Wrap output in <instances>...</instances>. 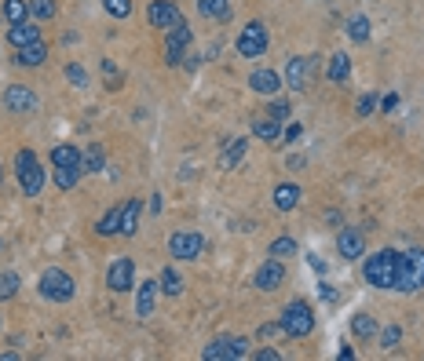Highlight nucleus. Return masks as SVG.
I'll return each mask as SVG.
<instances>
[{"mask_svg":"<svg viewBox=\"0 0 424 361\" xmlns=\"http://www.w3.org/2000/svg\"><path fill=\"white\" fill-rule=\"evenodd\" d=\"M398 263H403V255H398L395 248H381V252H373L369 260L362 263V274H366V281L373 289H395Z\"/></svg>","mask_w":424,"mask_h":361,"instance_id":"1","label":"nucleus"},{"mask_svg":"<svg viewBox=\"0 0 424 361\" xmlns=\"http://www.w3.org/2000/svg\"><path fill=\"white\" fill-rule=\"evenodd\" d=\"M15 175H18V187L26 197H40L44 190V165L33 150H18L15 153Z\"/></svg>","mask_w":424,"mask_h":361,"instance_id":"2","label":"nucleus"},{"mask_svg":"<svg viewBox=\"0 0 424 361\" xmlns=\"http://www.w3.org/2000/svg\"><path fill=\"white\" fill-rule=\"evenodd\" d=\"M278 321H282V336L304 340V336H311V328H315V311H311L308 299H293L286 311H282Z\"/></svg>","mask_w":424,"mask_h":361,"instance_id":"3","label":"nucleus"},{"mask_svg":"<svg viewBox=\"0 0 424 361\" xmlns=\"http://www.w3.org/2000/svg\"><path fill=\"white\" fill-rule=\"evenodd\" d=\"M424 289V248H410L398 263V281H395V292H420Z\"/></svg>","mask_w":424,"mask_h":361,"instance_id":"4","label":"nucleus"},{"mask_svg":"<svg viewBox=\"0 0 424 361\" xmlns=\"http://www.w3.org/2000/svg\"><path fill=\"white\" fill-rule=\"evenodd\" d=\"M37 292H40L48 303H70V299H73V277H70L66 270L52 267V270H44V274H40Z\"/></svg>","mask_w":424,"mask_h":361,"instance_id":"5","label":"nucleus"},{"mask_svg":"<svg viewBox=\"0 0 424 361\" xmlns=\"http://www.w3.org/2000/svg\"><path fill=\"white\" fill-rule=\"evenodd\" d=\"M267 40L271 37H267V26L263 22H245L238 40H234V48H238L241 59H260L263 51H267Z\"/></svg>","mask_w":424,"mask_h":361,"instance_id":"6","label":"nucleus"},{"mask_svg":"<svg viewBox=\"0 0 424 361\" xmlns=\"http://www.w3.org/2000/svg\"><path fill=\"white\" fill-rule=\"evenodd\" d=\"M205 248V238L197 234V230H176V234L168 238V255L172 260H197Z\"/></svg>","mask_w":424,"mask_h":361,"instance_id":"7","label":"nucleus"},{"mask_svg":"<svg viewBox=\"0 0 424 361\" xmlns=\"http://www.w3.org/2000/svg\"><path fill=\"white\" fill-rule=\"evenodd\" d=\"M4 106H8V113L30 117V113L40 110V99H37V91L26 88V84H8V91H4Z\"/></svg>","mask_w":424,"mask_h":361,"instance_id":"8","label":"nucleus"},{"mask_svg":"<svg viewBox=\"0 0 424 361\" xmlns=\"http://www.w3.org/2000/svg\"><path fill=\"white\" fill-rule=\"evenodd\" d=\"M190 40H194L190 26L180 18V22L168 30V37H165V62H168V66H180L183 55H187V48H190Z\"/></svg>","mask_w":424,"mask_h":361,"instance_id":"9","label":"nucleus"},{"mask_svg":"<svg viewBox=\"0 0 424 361\" xmlns=\"http://www.w3.org/2000/svg\"><path fill=\"white\" fill-rule=\"evenodd\" d=\"M107 289L110 292H129L136 289V260L132 255H117L107 270Z\"/></svg>","mask_w":424,"mask_h":361,"instance_id":"10","label":"nucleus"},{"mask_svg":"<svg viewBox=\"0 0 424 361\" xmlns=\"http://www.w3.org/2000/svg\"><path fill=\"white\" fill-rule=\"evenodd\" d=\"M253 285H256L260 292L282 289V285H286V263H282V260H274V255H267V263L253 274Z\"/></svg>","mask_w":424,"mask_h":361,"instance_id":"11","label":"nucleus"},{"mask_svg":"<svg viewBox=\"0 0 424 361\" xmlns=\"http://www.w3.org/2000/svg\"><path fill=\"white\" fill-rule=\"evenodd\" d=\"M311 66H315V59L311 55H293L289 59V66H286V88H293V91H304L308 88V81H311Z\"/></svg>","mask_w":424,"mask_h":361,"instance_id":"12","label":"nucleus"},{"mask_svg":"<svg viewBox=\"0 0 424 361\" xmlns=\"http://www.w3.org/2000/svg\"><path fill=\"white\" fill-rule=\"evenodd\" d=\"M183 15H180V8L172 4V0H151V8H146V22L151 26H158V30H172Z\"/></svg>","mask_w":424,"mask_h":361,"instance_id":"13","label":"nucleus"},{"mask_svg":"<svg viewBox=\"0 0 424 361\" xmlns=\"http://www.w3.org/2000/svg\"><path fill=\"white\" fill-rule=\"evenodd\" d=\"M337 252L344 255L347 263H355V260H362V255H366V238L359 234L355 226H344L340 238H337Z\"/></svg>","mask_w":424,"mask_h":361,"instance_id":"14","label":"nucleus"},{"mask_svg":"<svg viewBox=\"0 0 424 361\" xmlns=\"http://www.w3.org/2000/svg\"><path fill=\"white\" fill-rule=\"evenodd\" d=\"M282 73H274V70H253L249 73V88H253L256 95H267V99H274L282 91Z\"/></svg>","mask_w":424,"mask_h":361,"instance_id":"15","label":"nucleus"},{"mask_svg":"<svg viewBox=\"0 0 424 361\" xmlns=\"http://www.w3.org/2000/svg\"><path fill=\"white\" fill-rule=\"evenodd\" d=\"M158 292H161V285H158L154 277H151V281H143V285L136 289V311H139V318H154Z\"/></svg>","mask_w":424,"mask_h":361,"instance_id":"16","label":"nucleus"},{"mask_svg":"<svg viewBox=\"0 0 424 361\" xmlns=\"http://www.w3.org/2000/svg\"><path fill=\"white\" fill-rule=\"evenodd\" d=\"M245 153H249V143L245 139H227V146H223V153H219V172H231V168H238L241 161H245Z\"/></svg>","mask_w":424,"mask_h":361,"instance_id":"17","label":"nucleus"},{"mask_svg":"<svg viewBox=\"0 0 424 361\" xmlns=\"http://www.w3.org/2000/svg\"><path fill=\"white\" fill-rule=\"evenodd\" d=\"M33 40H40V26H33L30 18L8 26V44H11V48H26V44H33Z\"/></svg>","mask_w":424,"mask_h":361,"instance_id":"18","label":"nucleus"},{"mask_svg":"<svg viewBox=\"0 0 424 361\" xmlns=\"http://www.w3.org/2000/svg\"><path fill=\"white\" fill-rule=\"evenodd\" d=\"M253 135H256L260 143H282V121L260 113V117L253 121Z\"/></svg>","mask_w":424,"mask_h":361,"instance_id":"19","label":"nucleus"},{"mask_svg":"<svg viewBox=\"0 0 424 361\" xmlns=\"http://www.w3.org/2000/svg\"><path fill=\"white\" fill-rule=\"evenodd\" d=\"M300 204V187L296 183H278L274 187V209L278 212H293Z\"/></svg>","mask_w":424,"mask_h":361,"instance_id":"20","label":"nucleus"},{"mask_svg":"<svg viewBox=\"0 0 424 361\" xmlns=\"http://www.w3.org/2000/svg\"><path fill=\"white\" fill-rule=\"evenodd\" d=\"M347 73H352V55H347V51H333V55H330V70H326L330 84H344Z\"/></svg>","mask_w":424,"mask_h":361,"instance_id":"21","label":"nucleus"},{"mask_svg":"<svg viewBox=\"0 0 424 361\" xmlns=\"http://www.w3.org/2000/svg\"><path fill=\"white\" fill-rule=\"evenodd\" d=\"M44 59H48V44L44 40H33V44H26V48H18V55H15V62L18 66H44Z\"/></svg>","mask_w":424,"mask_h":361,"instance_id":"22","label":"nucleus"},{"mask_svg":"<svg viewBox=\"0 0 424 361\" xmlns=\"http://www.w3.org/2000/svg\"><path fill=\"white\" fill-rule=\"evenodd\" d=\"M139 209H143L139 201H124V209H121V234L124 238L139 234Z\"/></svg>","mask_w":424,"mask_h":361,"instance_id":"23","label":"nucleus"},{"mask_svg":"<svg viewBox=\"0 0 424 361\" xmlns=\"http://www.w3.org/2000/svg\"><path fill=\"white\" fill-rule=\"evenodd\" d=\"M52 165H55V168H81V150L70 146V143H59V146L52 150Z\"/></svg>","mask_w":424,"mask_h":361,"instance_id":"24","label":"nucleus"},{"mask_svg":"<svg viewBox=\"0 0 424 361\" xmlns=\"http://www.w3.org/2000/svg\"><path fill=\"white\" fill-rule=\"evenodd\" d=\"M197 11H202V18L227 22L231 18V0H197Z\"/></svg>","mask_w":424,"mask_h":361,"instance_id":"25","label":"nucleus"},{"mask_svg":"<svg viewBox=\"0 0 424 361\" xmlns=\"http://www.w3.org/2000/svg\"><path fill=\"white\" fill-rule=\"evenodd\" d=\"M121 209H124V204H117V209H110L103 219H99L95 223V234L99 238H117L121 234Z\"/></svg>","mask_w":424,"mask_h":361,"instance_id":"26","label":"nucleus"},{"mask_svg":"<svg viewBox=\"0 0 424 361\" xmlns=\"http://www.w3.org/2000/svg\"><path fill=\"white\" fill-rule=\"evenodd\" d=\"M158 285H161V292H165V296H172V299L183 296V277L176 274V267H165V270H161V277H158Z\"/></svg>","mask_w":424,"mask_h":361,"instance_id":"27","label":"nucleus"},{"mask_svg":"<svg viewBox=\"0 0 424 361\" xmlns=\"http://www.w3.org/2000/svg\"><path fill=\"white\" fill-rule=\"evenodd\" d=\"M0 15L8 18V26H15V22H26V18H30V0H4V8H0Z\"/></svg>","mask_w":424,"mask_h":361,"instance_id":"28","label":"nucleus"},{"mask_svg":"<svg viewBox=\"0 0 424 361\" xmlns=\"http://www.w3.org/2000/svg\"><path fill=\"white\" fill-rule=\"evenodd\" d=\"M107 168V157H103V146H88L85 153H81V172H103Z\"/></svg>","mask_w":424,"mask_h":361,"instance_id":"29","label":"nucleus"},{"mask_svg":"<svg viewBox=\"0 0 424 361\" xmlns=\"http://www.w3.org/2000/svg\"><path fill=\"white\" fill-rule=\"evenodd\" d=\"M352 336L355 340H373V336H377V325H373L369 314H355L352 318Z\"/></svg>","mask_w":424,"mask_h":361,"instance_id":"30","label":"nucleus"},{"mask_svg":"<svg viewBox=\"0 0 424 361\" xmlns=\"http://www.w3.org/2000/svg\"><path fill=\"white\" fill-rule=\"evenodd\" d=\"M223 340H227L223 361H241V357H249V340H245V336H223Z\"/></svg>","mask_w":424,"mask_h":361,"instance_id":"31","label":"nucleus"},{"mask_svg":"<svg viewBox=\"0 0 424 361\" xmlns=\"http://www.w3.org/2000/svg\"><path fill=\"white\" fill-rule=\"evenodd\" d=\"M296 252H300V245H296L293 238H274L271 248H267V255H274V260H289V255H296Z\"/></svg>","mask_w":424,"mask_h":361,"instance_id":"32","label":"nucleus"},{"mask_svg":"<svg viewBox=\"0 0 424 361\" xmlns=\"http://www.w3.org/2000/svg\"><path fill=\"white\" fill-rule=\"evenodd\" d=\"M55 11H59L55 0H30V18H37V22L55 18Z\"/></svg>","mask_w":424,"mask_h":361,"instance_id":"33","label":"nucleus"},{"mask_svg":"<svg viewBox=\"0 0 424 361\" xmlns=\"http://www.w3.org/2000/svg\"><path fill=\"white\" fill-rule=\"evenodd\" d=\"M347 37H352V40H369V18L366 15H352V18H347Z\"/></svg>","mask_w":424,"mask_h":361,"instance_id":"34","label":"nucleus"},{"mask_svg":"<svg viewBox=\"0 0 424 361\" xmlns=\"http://www.w3.org/2000/svg\"><path fill=\"white\" fill-rule=\"evenodd\" d=\"M81 168H55V187L59 190H73V187H77L81 183Z\"/></svg>","mask_w":424,"mask_h":361,"instance_id":"35","label":"nucleus"},{"mask_svg":"<svg viewBox=\"0 0 424 361\" xmlns=\"http://www.w3.org/2000/svg\"><path fill=\"white\" fill-rule=\"evenodd\" d=\"M99 70H103V81H107L110 91H117V88L124 84V77H121V70L114 66V59H103V62H99Z\"/></svg>","mask_w":424,"mask_h":361,"instance_id":"36","label":"nucleus"},{"mask_svg":"<svg viewBox=\"0 0 424 361\" xmlns=\"http://www.w3.org/2000/svg\"><path fill=\"white\" fill-rule=\"evenodd\" d=\"M66 81H70L73 88H88L92 77H88V70H85L81 62H70V66H66Z\"/></svg>","mask_w":424,"mask_h":361,"instance_id":"37","label":"nucleus"},{"mask_svg":"<svg viewBox=\"0 0 424 361\" xmlns=\"http://www.w3.org/2000/svg\"><path fill=\"white\" fill-rule=\"evenodd\" d=\"M18 285H22V281H18V274H0V303H4V299H15V292H18Z\"/></svg>","mask_w":424,"mask_h":361,"instance_id":"38","label":"nucleus"},{"mask_svg":"<svg viewBox=\"0 0 424 361\" xmlns=\"http://www.w3.org/2000/svg\"><path fill=\"white\" fill-rule=\"evenodd\" d=\"M398 340H403V328H398V325H388V328L381 332V350H395Z\"/></svg>","mask_w":424,"mask_h":361,"instance_id":"39","label":"nucleus"},{"mask_svg":"<svg viewBox=\"0 0 424 361\" xmlns=\"http://www.w3.org/2000/svg\"><path fill=\"white\" fill-rule=\"evenodd\" d=\"M103 8H107L114 18H129V15H132V0H103Z\"/></svg>","mask_w":424,"mask_h":361,"instance_id":"40","label":"nucleus"},{"mask_svg":"<svg viewBox=\"0 0 424 361\" xmlns=\"http://www.w3.org/2000/svg\"><path fill=\"white\" fill-rule=\"evenodd\" d=\"M267 117H274V121H282V124H286V121L293 117V106H289V102H278V99H274L271 106H267Z\"/></svg>","mask_w":424,"mask_h":361,"instance_id":"41","label":"nucleus"},{"mask_svg":"<svg viewBox=\"0 0 424 361\" xmlns=\"http://www.w3.org/2000/svg\"><path fill=\"white\" fill-rule=\"evenodd\" d=\"M223 350H227V340L219 336V340H212V343L202 350V357H205V361H223Z\"/></svg>","mask_w":424,"mask_h":361,"instance_id":"42","label":"nucleus"},{"mask_svg":"<svg viewBox=\"0 0 424 361\" xmlns=\"http://www.w3.org/2000/svg\"><path fill=\"white\" fill-rule=\"evenodd\" d=\"M377 102H381L377 95H373V91H366V95L359 99V106H355V113H359V117H369L373 110H377Z\"/></svg>","mask_w":424,"mask_h":361,"instance_id":"43","label":"nucleus"},{"mask_svg":"<svg viewBox=\"0 0 424 361\" xmlns=\"http://www.w3.org/2000/svg\"><path fill=\"white\" fill-rule=\"evenodd\" d=\"M300 135H304V124H289V128H286V132H282V146L296 143V139H300Z\"/></svg>","mask_w":424,"mask_h":361,"instance_id":"44","label":"nucleus"},{"mask_svg":"<svg viewBox=\"0 0 424 361\" xmlns=\"http://www.w3.org/2000/svg\"><path fill=\"white\" fill-rule=\"evenodd\" d=\"M282 332V321H267V325H260V340H274Z\"/></svg>","mask_w":424,"mask_h":361,"instance_id":"45","label":"nucleus"},{"mask_svg":"<svg viewBox=\"0 0 424 361\" xmlns=\"http://www.w3.org/2000/svg\"><path fill=\"white\" fill-rule=\"evenodd\" d=\"M318 296L326 299V303H337V289L330 285V281H322V285H318Z\"/></svg>","mask_w":424,"mask_h":361,"instance_id":"46","label":"nucleus"},{"mask_svg":"<svg viewBox=\"0 0 424 361\" xmlns=\"http://www.w3.org/2000/svg\"><path fill=\"white\" fill-rule=\"evenodd\" d=\"M282 354L274 350V347H263V350H256V361H278Z\"/></svg>","mask_w":424,"mask_h":361,"instance_id":"47","label":"nucleus"},{"mask_svg":"<svg viewBox=\"0 0 424 361\" xmlns=\"http://www.w3.org/2000/svg\"><path fill=\"white\" fill-rule=\"evenodd\" d=\"M395 106H398V95H384V99H381V110H384V113L395 110Z\"/></svg>","mask_w":424,"mask_h":361,"instance_id":"48","label":"nucleus"},{"mask_svg":"<svg viewBox=\"0 0 424 361\" xmlns=\"http://www.w3.org/2000/svg\"><path fill=\"white\" fill-rule=\"evenodd\" d=\"M0 18H4V15H0Z\"/></svg>","mask_w":424,"mask_h":361,"instance_id":"49","label":"nucleus"}]
</instances>
